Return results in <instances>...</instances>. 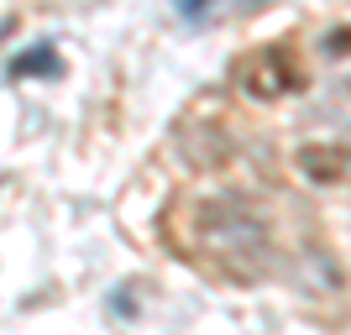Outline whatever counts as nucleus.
I'll list each match as a JSON object with an SVG mask.
<instances>
[{"instance_id": "f257e3e1", "label": "nucleus", "mask_w": 351, "mask_h": 335, "mask_svg": "<svg viewBox=\"0 0 351 335\" xmlns=\"http://www.w3.org/2000/svg\"><path fill=\"white\" fill-rule=\"evenodd\" d=\"M194 225H199V247L220 262H236L257 273V262L267 257V225L263 215H252V204H236V199H205L194 204Z\"/></svg>"}, {"instance_id": "f03ea898", "label": "nucleus", "mask_w": 351, "mask_h": 335, "mask_svg": "<svg viewBox=\"0 0 351 335\" xmlns=\"http://www.w3.org/2000/svg\"><path fill=\"white\" fill-rule=\"evenodd\" d=\"M231 79L247 100H283V95H293V89L304 84V73H299V63H293V53L283 42L252 47L247 58H236Z\"/></svg>"}, {"instance_id": "7ed1b4c3", "label": "nucleus", "mask_w": 351, "mask_h": 335, "mask_svg": "<svg viewBox=\"0 0 351 335\" xmlns=\"http://www.w3.org/2000/svg\"><path fill=\"white\" fill-rule=\"evenodd\" d=\"M293 168H299L309 184H346V178H351V147L304 142L299 152H293Z\"/></svg>"}, {"instance_id": "20e7f679", "label": "nucleus", "mask_w": 351, "mask_h": 335, "mask_svg": "<svg viewBox=\"0 0 351 335\" xmlns=\"http://www.w3.org/2000/svg\"><path fill=\"white\" fill-rule=\"evenodd\" d=\"M5 73H11V79H27V73H37V79H58L63 58H58V47H53V42H37V47H27V53H16Z\"/></svg>"}, {"instance_id": "39448f33", "label": "nucleus", "mask_w": 351, "mask_h": 335, "mask_svg": "<svg viewBox=\"0 0 351 335\" xmlns=\"http://www.w3.org/2000/svg\"><path fill=\"white\" fill-rule=\"evenodd\" d=\"M325 53H330V58H346V53H351V27L325 32Z\"/></svg>"}, {"instance_id": "423d86ee", "label": "nucleus", "mask_w": 351, "mask_h": 335, "mask_svg": "<svg viewBox=\"0 0 351 335\" xmlns=\"http://www.w3.org/2000/svg\"><path fill=\"white\" fill-rule=\"evenodd\" d=\"M173 11L184 16V21H194V16H205V11H210V0H173Z\"/></svg>"}]
</instances>
